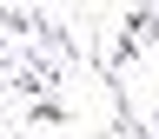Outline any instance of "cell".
Returning <instances> with one entry per match:
<instances>
[{
  "label": "cell",
  "instance_id": "obj_2",
  "mask_svg": "<svg viewBox=\"0 0 159 139\" xmlns=\"http://www.w3.org/2000/svg\"><path fill=\"white\" fill-rule=\"evenodd\" d=\"M27 126H73V99L60 93V99H33L27 106Z\"/></svg>",
  "mask_w": 159,
  "mask_h": 139
},
{
  "label": "cell",
  "instance_id": "obj_1",
  "mask_svg": "<svg viewBox=\"0 0 159 139\" xmlns=\"http://www.w3.org/2000/svg\"><path fill=\"white\" fill-rule=\"evenodd\" d=\"M66 79H73V73H60L40 47H27V53L7 47V93H13V99H27V106H33V99H60Z\"/></svg>",
  "mask_w": 159,
  "mask_h": 139
}]
</instances>
